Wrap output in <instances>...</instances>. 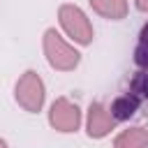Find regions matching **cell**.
Here are the masks:
<instances>
[{
    "instance_id": "obj_7",
    "label": "cell",
    "mask_w": 148,
    "mask_h": 148,
    "mask_svg": "<svg viewBox=\"0 0 148 148\" xmlns=\"http://www.w3.org/2000/svg\"><path fill=\"white\" fill-rule=\"evenodd\" d=\"M139 109V99L134 97V95H120L113 104H111V116H113V120L118 123V120H127L130 116H134V111Z\"/></svg>"
},
{
    "instance_id": "obj_1",
    "label": "cell",
    "mask_w": 148,
    "mask_h": 148,
    "mask_svg": "<svg viewBox=\"0 0 148 148\" xmlns=\"http://www.w3.org/2000/svg\"><path fill=\"white\" fill-rule=\"evenodd\" d=\"M44 51H46V58H49L51 67H56L60 72H69L79 65V53L53 28L44 32Z\"/></svg>"
},
{
    "instance_id": "obj_6",
    "label": "cell",
    "mask_w": 148,
    "mask_h": 148,
    "mask_svg": "<svg viewBox=\"0 0 148 148\" xmlns=\"http://www.w3.org/2000/svg\"><path fill=\"white\" fill-rule=\"evenodd\" d=\"M113 148H148V130L132 127L116 136Z\"/></svg>"
},
{
    "instance_id": "obj_12",
    "label": "cell",
    "mask_w": 148,
    "mask_h": 148,
    "mask_svg": "<svg viewBox=\"0 0 148 148\" xmlns=\"http://www.w3.org/2000/svg\"><path fill=\"white\" fill-rule=\"evenodd\" d=\"M0 148H7V143H5V141H2V139H0Z\"/></svg>"
},
{
    "instance_id": "obj_11",
    "label": "cell",
    "mask_w": 148,
    "mask_h": 148,
    "mask_svg": "<svg viewBox=\"0 0 148 148\" xmlns=\"http://www.w3.org/2000/svg\"><path fill=\"white\" fill-rule=\"evenodd\" d=\"M136 7L141 12H148V0H136Z\"/></svg>"
},
{
    "instance_id": "obj_8",
    "label": "cell",
    "mask_w": 148,
    "mask_h": 148,
    "mask_svg": "<svg viewBox=\"0 0 148 148\" xmlns=\"http://www.w3.org/2000/svg\"><path fill=\"white\" fill-rule=\"evenodd\" d=\"M90 5L106 18H123L127 14V0H90Z\"/></svg>"
},
{
    "instance_id": "obj_9",
    "label": "cell",
    "mask_w": 148,
    "mask_h": 148,
    "mask_svg": "<svg viewBox=\"0 0 148 148\" xmlns=\"http://www.w3.org/2000/svg\"><path fill=\"white\" fill-rule=\"evenodd\" d=\"M134 62L141 69H148V23L141 28L139 44H136V51H134Z\"/></svg>"
},
{
    "instance_id": "obj_5",
    "label": "cell",
    "mask_w": 148,
    "mask_h": 148,
    "mask_svg": "<svg viewBox=\"0 0 148 148\" xmlns=\"http://www.w3.org/2000/svg\"><path fill=\"white\" fill-rule=\"evenodd\" d=\"M113 127H116L113 116H111L99 102L90 104V111H88V134H90L92 139H99V136L109 134Z\"/></svg>"
},
{
    "instance_id": "obj_3",
    "label": "cell",
    "mask_w": 148,
    "mask_h": 148,
    "mask_svg": "<svg viewBox=\"0 0 148 148\" xmlns=\"http://www.w3.org/2000/svg\"><path fill=\"white\" fill-rule=\"evenodd\" d=\"M16 102L25 111H39L44 104V83L35 72H25L16 83Z\"/></svg>"
},
{
    "instance_id": "obj_2",
    "label": "cell",
    "mask_w": 148,
    "mask_h": 148,
    "mask_svg": "<svg viewBox=\"0 0 148 148\" xmlns=\"http://www.w3.org/2000/svg\"><path fill=\"white\" fill-rule=\"evenodd\" d=\"M60 23H62L65 32H67L74 42H79V44H90V39H92V25H90V21L86 18V14H83L79 7H74V5H62V7H60Z\"/></svg>"
},
{
    "instance_id": "obj_10",
    "label": "cell",
    "mask_w": 148,
    "mask_h": 148,
    "mask_svg": "<svg viewBox=\"0 0 148 148\" xmlns=\"http://www.w3.org/2000/svg\"><path fill=\"white\" fill-rule=\"evenodd\" d=\"M130 95H134L139 102L148 97V74H136L130 83Z\"/></svg>"
},
{
    "instance_id": "obj_4",
    "label": "cell",
    "mask_w": 148,
    "mask_h": 148,
    "mask_svg": "<svg viewBox=\"0 0 148 148\" xmlns=\"http://www.w3.org/2000/svg\"><path fill=\"white\" fill-rule=\"evenodd\" d=\"M49 120H51V125H53L56 130H60V132H74V130L79 127V123H81V111H79V106L72 104L69 99L60 97V99L53 102L51 113H49Z\"/></svg>"
}]
</instances>
